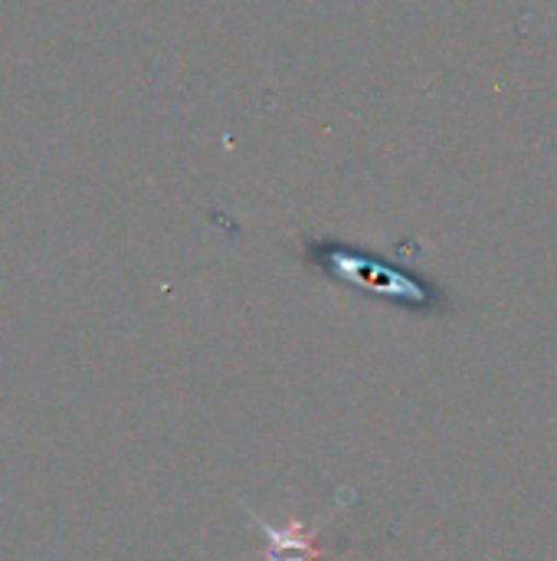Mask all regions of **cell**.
<instances>
[{"mask_svg": "<svg viewBox=\"0 0 557 561\" xmlns=\"http://www.w3.org/2000/svg\"><path fill=\"white\" fill-rule=\"evenodd\" d=\"M302 256L325 279H335L341 286L371 293V296H378L384 302H394L401 309L423 312V316L443 309V293L433 283H427V279H420V276H414V273H407V270H401V266H394V263H387L381 256L355 250L348 243L309 240Z\"/></svg>", "mask_w": 557, "mask_h": 561, "instance_id": "6da1fadb", "label": "cell"}, {"mask_svg": "<svg viewBox=\"0 0 557 561\" xmlns=\"http://www.w3.org/2000/svg\"><path fill=\"white\" fill-rule=\"evenodd\" d=\"M250 523L259 529L263 542H266V561H318L322 559V549L318 542L312 539L309 526L305 523H289L282 529H276L272 523L259 519L253 510H246Z\"/></svg>", "mask_w": 557, "mask_h": 561, "instance_id": "7a4b0ae2", "label": "cell"}]
</instances>
